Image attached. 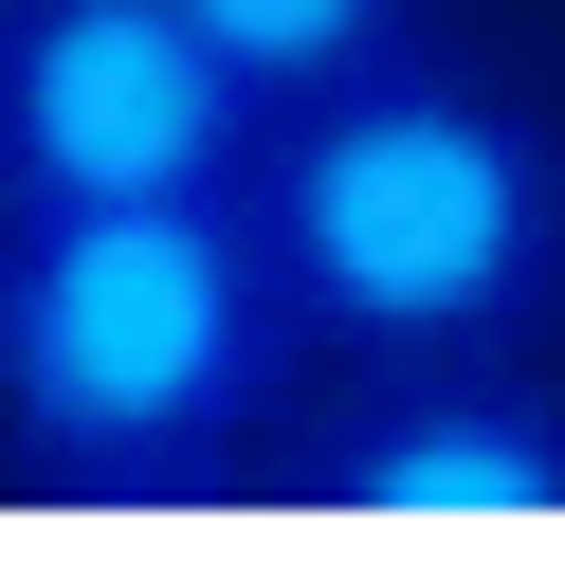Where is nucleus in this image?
Listing matches in <instances>:
<instances>
[{"mask_svg": "<svg viewBox=\"0 0 565 565\" xmlns=\"http://www.w3.org/2000/svg\"><path fill=\"white\" fill-rule=\"evenodd\" d=\"M292 511L402 529V547H547L565 529V383H529L511 347H438L292 456Z\"/></svg>", "mask_w": 565, "mask_h": 565, "instance_id": "4", "label": "nucleus"}, {"mask_svg": "<svg viewBox=\"0 0 565 565\" xmlns=\"http://www.w3.org/2000/svg\"><path fill=\"white\" fill-rule=\"evenodd\" d=\"M237 201H256L310 347L438 365V347H529L565 310V128H529L511 92L438 74V55H383V74L274 110Z\"/></svg>", "mask_w": 565, "mask_h": 565, "instance_id": "2", "label": "nucleus"}, {"mask_svg": "<svg viewBox=\"0 0 565 565\" xmlns=\"http://www.w3.org/2000/svg\"><path fill=\"white\" fill-rule=\"evenodd\" d=\"M183 19L256 74V110H310V92L383 74V55H438V38H419L438 0H183Z\"/></svg>", "mask_w": 565, "mask_h": 565, "instance_id": "5", "label": "nucleus"}, {"mask_svg": "<svg viewBox=\"0 0 565 565\" xmlns=\"http://www.w3.org/2000/svg\"><path fill=\"white\" fill-rule=\"evenodd\" d=\"M256 201H0V456L55 511H183L292 383Z\"/></svg>", "mask_w": 565, "mask_h": 565, "instance_id": "1", "label": "nucleus"}, {"mask_svg": "<svg viewBox=\"0 0 565 565\" xmlns=\"http://www.w3.org/2000/svg\"><path fill=\"white\" fill-rule=\"evenodd\" d=\"M256 128V74L183 0H0V201H220Z\"/></svg>", "mask_w": 565, "mask_h": 565, "instance_id": "3", "label": "nucleus"}]
</instances>
